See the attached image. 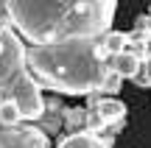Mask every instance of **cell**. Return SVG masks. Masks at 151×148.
I'll return each instance as SVG.
<instances>
[{
    "instance_id": "obj_1",
    "label": "cell",
    "mask_w": 151,
    "mask_h": 148,
    "mask_svg": "<svg viewBox=\"0 0 151 148\" xmlns=\"http://www.w3.org/2000/svg\"><path fill=\"white\" fill-rule=\"evenodd\" d=\"M11 25L28 45L104 36L118 0H6Z\"/></svg>"
},
{
    "instance_id": "obj_2",
    "label": "cell",
    "mask_w": 151,
    "mask_h": 148,
    "mask_svg": "<svg viewBox=\"0 0 151 148\" xmlns=\"http://www.w3.org/2000/svg\"><path fill=\"white\" fill-rule=\"evenodd\" d=\"M25 56L37 84L59 95L98 92L115 59V53L104 45V36L31 45L25 48Z\"/></svg>"
},
{
    "instance_id": "obj_3",
    "label": "cell",
    "mask_w": 151,
    "mask_h": 148,
    "mask_svg": "<svg viewBox=\"0 0 151 148\" xmlns=\"http://www.w3.org/2000/svg\"><path fill=\"white\" fill-rule=\"evenodd\" d=\"M31 76L22 36L14 25H0V101H17L25 120H42L45 98Z\"/></svg>"
},
{
    "instance_id": "obj_4",
    "label": "cell",
    "mask_w": 151,
    "mask_h": 148,
    "mask_svg": "<svg viewBox=\"0 0 151 148\" xmlns=\"http://www.w3.org/2000/svg\"><path fill=\"white\" fill-rule=\"evenodd\" d=\"M0 148H48V137L42 129L28 123H17V126L0 123Z\"/></svg>"
},
{
    "instance_id": "obj_5",
    "label": "cell",
    "mask_w": 151,
    "mask_h": 148,
    "mask_svg": "<svg viewBox=\"0 0 151 148\" xmlns=\"http://www.w3.org/2000/svg\"><path fill=\"white\" fill-rule=\"evenodd\" d=\"M56 148H109V140L106 137H98V132H70L67 137L59 140Z\"/></svg>"
},
{
    "instance_id": "obj_6",
    "label": "cell",
    "mask_w": 151,
    "mask_h": 148,
    "mask_svg": "<svg viewBox=\"0 0 151 148\" xmlns=\"http://www.w3.org/2000/svg\"><path fill=\"white\" fill-rule=\"evenodd\" d=\"M95 112L101 115V120L106 126H123V120H126V104L118 98H98Z\"/></svg>"
},
{
    "instance_id": "obj_7",
    "label": "cell",
    "mask_w": 151,
    "mask_h": 148,
    "mask_svg": "<svg viewBox=\"0 0 151 148\" xmlns=\"http://www.w3.org/2000/svg\"><path fill=\"white\" fill-rule=\"evenodd\" d=\"M112 67L120 73L123 78H134L137 73L143 70V59L134 53V50H120V53H115V59H112Z\"/></svg>"
},
{
    "instance_id": "obj_8",
    "label": "cell",
    "mask_w": 151,
    "mask_h": 148,
    "mask_svg": "<svg viewBox=\"0 0 151 148\" xmlns=\"http://www.w3.org/2000/svg\"><path fill=\"white\" fill-rule=\"evenodd\" d=\"M62 123H65L67 132H84L87 123H90V109H81V106H76V109H65Z\"/></svg>"
},
{
    "instance_id": "obj_9",
    "label": "cell",
    "mask_w": 151,
    "mask_h": 148,
    "mask_svg": "<svg viewBox=\"0 0 151 148\" xmlns=\"http://www.w3.org/2000/svg\"><path fill=\"white\" fill-rule=\"evenodd\" d=\"M25 117H22V109L17 101H0V123H6V126H17V123H22Z\"/></svg>"
},
{
    "instance_id": "obj_10",
    "label": "cell",
    "mask_w": 151,
    "mask_h": 148,
    "mask_svg": "<svg viewBox=\"0 0 151 148\" xmlns=\"http://www.w3.org/2000/svg\"><path fill=\"white\" fill-rule=\"evenodd\" d=\"M129 36H132V42H151V14H140L137 17V22H134V28L129 31Z\"/></svg>"
},
{
    "instance_id": "obj_11",
    "label": "cell",
    "mask_w": 151,
    "mask_h": 148,
    "mask_svg": "<svg viewBox=\"0 0 151 148\" xmlns=\"http://www.w3.org/2000/svg\"><path fill=\"white\" fill-rule=\"evenodd\" d=\"M129 42H132V36H129V34H123V31H106V34H104V45H106L112 53L126 50V48H129Z\"/></svg>"
},
{
    "instance_id": "obj_12",
    "label": "cell",
    "mask_w": 151,
    "mask_h": 148,
    "mask_svg": "<svg viewBox=\"0 0 151 148\" xmlns=\"http://www.w3.org/2000/svg\"><path fill=\"white\" fill-rule=\"evenodd\" d=\"M120 84H123V76H120V73L112 67V70L106 73V78H104V84H101V89H98V92H106V95L120 92Z\"/></svg>"
},
{
    "instance_id": "obj_13",
    "label": "cell",
    "mask_w": 151,
    "mask_h": 148,
    "mask_svg": "<svg viewBox=\"0 0 151 148\" xmlns=\"http://www.w3.org/2000/svg\"><path fill=\"white\" fill-rule=\"evenodd\" d=\"M0 25H11V17H9V3L0 0Z\"/></svg>"
},
{
    "instance_id": "obj_14",
    "label": "cell",
    "mask_w": 151,
    "mask_h": 148,
    "mask_svg": "<svg viewBox=\"0 0 151 148\" xmlns=\"http://www.w3.org/2000/svg\"><path fill=\"white\" fill-rule=\"evenodd\" d=\"M143 73H146V78H148V87H151V53H148V59L143 61Z\"/></svg>"
}]
</instances>
